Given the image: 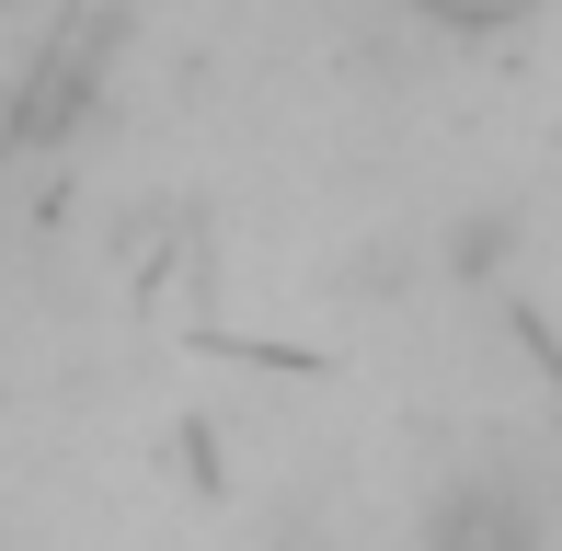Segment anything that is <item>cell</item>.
I'll return each mask as SVG.
<instances>
[{"mask_svg":"<svg viewBox=\"0 0 562 551\" xmlns=\"http://www.w3.org/2000/svg\"><path fill=\"white\" fill-rule=\"evenodd\" d=\"M425 551H551V494L505 460H471L425 494Z\"/></svg>","mask_w":562,"mask_h":551,"instance_id":"6da1fadb","label":"cell"}]
</instances>
